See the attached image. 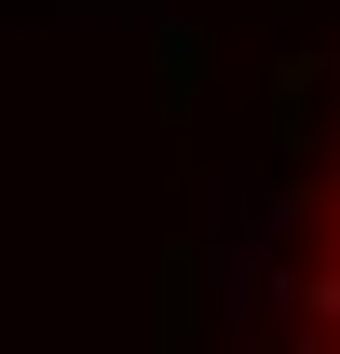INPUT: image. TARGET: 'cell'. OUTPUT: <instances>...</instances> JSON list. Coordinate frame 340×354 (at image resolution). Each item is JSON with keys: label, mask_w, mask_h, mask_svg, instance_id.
Masks as SVG:
<instances>
[{"label": "cell", "mask_w": 340, "mask_h": 354, "mask_svg": "<svg viewBox=\"0 0 340 354\" xmlns=\"http://www.w3.org/2000/svg\"><path fill=\"white\" fill-rule=\"evenodd\" d=\"M327 232H340V218H327Z\"/></svg>", "instance_id": "6da1fadb"}]
</instances>
